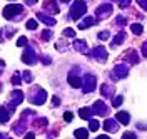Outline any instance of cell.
<instances>
[{"mask_svg": "<svg viewBox=\"0 0 147 139\" xmlns=\"http://www.w3.org/2000/svg\"><path fill=\"white\" fill-rule=\"evenodd\" d=\"M22 10H24L22 5H5V9H3V12H2V15H3V19H7V20H13L15 19V15L22 14Z\"/></svg>", "mask_w": 147, "mask_h": 139, "instance_id": "obj_4", "label": "cell"}, {"mask_svg": "<svg viewBox=\"0 0 147 139\" xmlns=\"http://www.w3.org/2000/svg\"><path fill=\"white\" fill-rule=\"evenodd\" d=\"M20 82H22V77H20L18 74L12 75V84H13V85H20Z\"/></svg>", "mask_w": 147, "mask_h": 139, "instance_id": "obj_30", "label": "cell"}, {"mask_svg": "<svg viewBox=\"0 0 147 139\" xmlns=\"http://www.w3.org/2000/svg\"><path fill=\"white\" fill-rule=\"evenodd\" d=\"M90 56L95 59V60H100V62H105L107 60V50H105V47H102V45H97V47H94L92 49V52H90Z\"/></svg>", "mask_w": 147, "mask_h": 139, "instance_id": "obj_8", "label": "cell"}, {"mask_svg": "<svg viewBox=\"0 0 147 139\" xmlns=\"http://www.w3.org/2000/svg\"><path fill=\"white\" fill-rule=\"evenodd\" d=\"M52 99H54V101H52V106H59V104H60V99H59V97H57V96H55V97H52Z\"/></svg>", "mask_w": 147, "mask_h": 139, "instance_id": "obj_42", "label": "cell"}, {"mask_svg": "<svg viewBox=\"0 0 147 139\" xmlns=\"http://www.w3.org/2000/svg\"><path fill=\"white\" fill-rule=\"evenodd\" d=\"M37 19L40 20V22H44L45 25H50V27L57 24V20H55V19H52L50 15H47V14H44V12H38V14H37Z\"/></svg>", "mask_w": 147, "mask_h": 139, "instance_id": "obj_14", "label": "cell"}, {"mask_svg": "<svg viewBox=\"0 0 147 139\" xmlns=\"http://www.w3.org/2000/svg\"><path fill=\"white\" fill-rule=\"evenodd\" d=\"M112 3H104V5H99L97 7V10H95V15L99 17V20H104L107 19L110 14H112Z\"/></svg>", "mask_w": 147, "mask_h": 139, "instance_id": "obj_7", "label": "cell"}, {"mask_svg": "<svg viewBox=\"0 0 147 139\" xmlns=\"http://www.w3.org/2000/svg\"><path fill=\"white\" fill-rule=\"evenodd\" d=\"M95 85H97V77L94 74H85L82 77V91L84 92H92L95 91Z\"/></svg>", "mask_w": 147, "mask_h": 139, "instance_id": "obj_3", "label": "cell"}, {"mask_svg": "<svg viewBox=\"0 0 147 139\" xmlns=\"http://www.w3.org/2000/svg\"><path fill=\"white\" fill-rule=\"evenodd\" d=\"M3 32H7V37H12L15 30H13V28H12V27H7V28H3Z\"/></svg>", "mask_w": 147, "mask_h": 139, "instance_id": "obj_39", "label": "cell"}, {"mask_svg": "<svg viewBox=\"0 0 147 139\" xmlns=\"http://www.w3.org/2000/svg\"><path fill=\"white\" fill-rule=\"evenodd\" d=\"M10 99H12V101H10V104H12L13 107H17L18 104L24 101V92H22V91H18V89H13V91H12V94H10Z\"/></svg>", "mask_w": 147, "mask_h": 139, "instance_id": "obj_11", "label": "cell"}, {"mask_svg": "<svg viewBox=\"0 0 147 139\" xmlns=\"http://www.w3.org/2000/svg\"><path fill=\"white\" fill-rule=\"evenodd\" d=\"M79 116L82 117V119H92V116H94V112H92V107H82L80 111H79Z\"/></svg>", "mask_w": 147, "mask_h": 139, "instance_id": "obj_19", "label": "cell"}, {"mask_svg": "<svg viewBox=\"0 0 147 139\" xmlns=\"http://www.w3.org/2000/svg\"><path fill=\"white\" fill-rule=\"evenodd\" d=\"M60 2H64V3H69V2H70V0H60Z\"/></svg>", "mask_w": 147, "mask_h": 139, "instance_id": "obj_47", "label": "cell"}, {"mask_svg": "<svg viewBox=\"0 0 147 139\" xmlns=\"http://www.w3.org/2000/svg\"><path fill=\"white\" fill-rule=\"evenodd\" d=\"M129 74V67L125 64H117L114 67V71H112V74L110 77L114 79V81H117V79H124V77H127Z\"/></svg>", "mask_w": 147, "mask_h": 139, "instance_id": "obj_6", "label": "cell"}, {"mask_svg": "<svg viewBox=\"0 0 147 139\" xmlns=\"http://www.w3.org/2000/svg\"><path fill=\"white\" fill-rule=\"evenodd\" d=\"M47 91L45 89H42V87H37L34 94H30V102L32 104H35V106H42V104H45L47 101Z\"/></svg>", "mask_w": 147, "mask_h": 139, "instance_id": "obj_2", "label": "cell"}, {"mask_svg": "<svg viewBox=\"0 0 147 139\" xmlns=\"http://www.w3.org/2000/svg\"><path fill=\"white\" fill-rule=\"evenodd\" d=\"M142 56L147 57V42L146 44H142Z\"/></svg>", "mask_w": 147, "mask_h": 139, "instance_id": "obj_43", "label": "cell"}, {"mask_svg": "<svg viewBox=\"0 0 147 139\" xmlns=\"http://www.w3.org/2000/svg\"><path fill=\"white\" fill-rule=\"evenodd\" d=\"M25 139H35V134L34 132H27L25 134Z\"/></svg>", "mask_w": 147, "mask_h": 139, "instance_id": "obj_44", "label": "cell"}, {"mask_svg": "<svg viewBox=\"0 0 147 139\" xmlns=\"http://www.w3.org/2000/svg\"><path fill=\"white\" fill-rule=\"evenodd\" d=\"M44 7H45L47 12H50V14H59L60 9H59V5L55 3V0H44Z\"/></svg>", "mask_w": 147, "mask_h": 139, "instance_id": "obj_13", "label": "cell"}, {"mask_svg": "<svg viewBox=\"0 0 147 139\" xmlns=\"http://www.w3.org/2000/svg\"><path fill=\"white\" fill-rule=\"evenodd\" d=\"M124 40H125V32H119V34H117L115 37L112 39V45L117 47V45H120V44H122Z\"/></svg>", "mask_w": 147, "mask_h": 139, "instance_id": "obj_22", "label": "cell"}, {"mask_svg": "<svg viewBox=\"0 0 147 139\" xmlns=\"http://www.w3.org/2000/svg\"><path fill=\"white\" fill-rule=\"evenodd\" d=\"M42 62H44V64H47V65H49V64H50V62H52V59H50V57H49V56H44V57H42Z\"/></svg>", "mask_w": 147, "mask_h": 139, "instance_id": "obj_41", "label": "cell"}, {"mask_svg": "<svg viewBox=\"0 0 147 139\" xmlns=\"http://www.w3.org/2000/svg\"><path fill=\"white\" fill-rule=\"evenodd\" d=\"M100 94L104 96V97H109V99H112V96H114V85L102 84V85H100Z\"/></svg>", "mask_w": 147, "mask_h": 139, "instance_id": "obj_16", "label": "cell"}, {"mask_svg": "<svg viewBox=\"0 0 147 139\" xmlns=\"http://www.w3.org/2000/svg\"><path fill=\"white\" fill-rule=\"evenodd\" d=\"M122 102H124V97H122V96H115L114 101H112V106H114V107H120Z\"/></svg>", "mask_w": 147, "mask_h": 139, "instance_id": "obj_27", "label": "cell"}, {"mask_svg": "<svg viewBox=\"0 0 147 139\" xmlns=\"http://www.w3.org/2000/svg\"><path fill=\"white\" fill-rule=\"evenodd\" d=\"M130 5V0H120V9H125Z\"/></svg>", "mask_w": 147, "mask_h": 139, "instance_id": "obj_40", "label": "cell"}, {"mask_svg": "<svg viewBox=\"0 0 147 139\" xmlns=\"http://www.w3.org/2000/svg\"><path fill=\"white\" fill-rule=\"evenodd\" d=\"M27 116H24V114H22V117H20V121H17V122H15V126H13V132H15V134H18V136H20V134H24V132H25V127H27V126H25V124H27Z\"/></svg>", "mask_w": 147, "mask_h": 139, "instance_id": "obj_10", "label": "cell"}, {"mask_svg": "<svg viewBox=\"0 0 147 139\" xmlns=\"http://www.w3.org/2000/svg\"><path fill=\"white\" fill-rule=\"evenodd\" d=\"M64 35L65 37H75V30L74 28H70V27H67V28H64Z\"/></svg>", "mask_w": 147, "mask_h": 139, "instance_id": "obj_28", "label": "cell"}, {"mask_svg": "<svg viewBox=\"0 0 147 139\" xmlns=\"http://www.w3.org/2000/svg\"><path fill=\"white\" fill-rule=\"evenodd\" d=\"M64 119L67 121V122H70V121L74 119V114H72V112H65V114H64Z\"/></svg>", "mask_w": 147, "mask_h": 139, "instance_id": "obj_38", "label": "cell"}, {"mask_svg": "<svg viewBox=\"0 0 147 139\" xmlns=\"http://www.w3.org/2000/svg\"><path fill=\"white\" fill-rule=\"evenodd\" d=\"M27 28L28 30H35L37 28V20H34V19H30L27 22Z\"/></svg>", "mask_w": 147, "mask_h": 139, "instance_id": "obj_31", "label": "cell"}, {"mask_svg": "<svg viewBox=\"0 0 147 139\" xmlns=\"http://www.w3.org/2000/svg\"><path fill=\"white\" fill-rule=\"evenodd\" d=\"M37 2H38V0H25V3H27V5H35Z\"/></svg>", "mask_w": 147, "mask_h": 139, "instance_id": "obj_45", "label": "cell"}, {"mask_svg": "<svg viewBox=\"0 0 147 139\" xmlns=\"http://www.w3.org/2000/svg\"><path fill=\"white\" fill-rule=\"evenodd\" d=\"M27 37H18V40H17V45L18 47H27Z\"/></svg>", "mask_w": 147, "mask_h": 139, "instance_id": "obj_32", "label": "cell"}, {"mask_svg": "<svg viewBox=\"0 0 147 139\" xmlns=\"http://www.w3.org/2000/svg\"><path fill=\"white\" fill-rule=\"evenodd\" d=\"M9 117H10L9 109H7L5 106H2V116H0V122H2V124H5V122L9 121Z\"/></svg>", "mask_w": 147, "mask_h": 139, "instance_id": "obj_24", "label": "cell"}, {"mask_svg": "<svg viewBox=\"0 0 147 139\" xmlns=\"http://www.w3.org/2000/svg\"><path fill=\"white\" fill-rule=\"evenodd\" d=\"M42 39H44V40H50V39H52V30L45 28V30L42 32Z\"/></svg>", "mask_w": 147, "mask_h": 139, "instance_id": "obj_29", "label": "cell"}, {"mask_svg": "<svg viewBox=\"0 0 147 139\" xmlns=\"http://www.w3.org/2000/svg\"><path fill=\"white\" fill-rule=\"evenodd\" d=\"M69 84L72 85L74 89H77V87H82V79H80V77H77L75 74H72V72H70V74H69Z\"/></svg>", "mask_w": 147, "mask_h": 139, "instance_id": "obj_17", "label": "cell"}, {"mask_svg": "<svg viewBox=\"0 0 147 139\" xmlns=\"http://www.w3.org/2000/svg\"><path fill=\"white\" fill-rule=\"evenodd\" d=\"M125 59H127L130 64H137V62H139V56H137V52H136V50H129L127 54L124 56V60H125Z\"/></svg>", "mask_w": 147, "mask_h": 139, "instance_id": "obj_18", "label": "cell"}, {"mask_svg": "<svg viewBox=\"0 0 147 139\" xmlns=\"http://www.w3.org/2000/svg\"><path fill=\"white\" fill-rule=\"evenodd\" d=\"M102 127L107 131V132H115V131L119 129V126H117V119H105L104 121V124H102Z\"/></svg>", "mask_w": 147, "mask_h": 139, "instance_id": "obj_12", "label": "cell"}, {"mask_svg": "<svg viewBox=\"0 0 147 139\" xmlns=\"http://www.w3.org/2000/svg\"><path fill=\"white\" fill-rule=\"evenodd\" d=\"M74 136H75L77 139H87V138H89V131L84 129V127H80V129H75Z\"/></svg>", "mask_w": 147, "mask_h": 139, "instance_id": "obj_23", "label": "cell"}, {"mask_svg": "<svg viewBox=\"0 0 147 139\" xmlns=\"http://www.w3.org/2000/svg\"><path fill=\"white\" fill-rule=\"evenodd\" d=\"M85 12H87V5H85V2H82V0H77V2H74L72 5H70L69 17H70L72 20H79L84 14H85Z\"/></svg>", "mask_w": 147, "mask_h": 139, "instance_id": "obj_1", "label": "cell"}, {"mask_svg": "<svg viewBox=\"0 0 147 139\" xmlns=\"http://www.w3.org/2000/svg\"><path fill=\"white\" fill-rule=\"evenodd\" d=\"M99 39H100V40H109L110 39V32H107V30L100 32V34H99Z\"/></svg>", "mask_w": 147, "mask_h": 139, "instance_id": "obj_33", "label": "cell"}, {"mask_svg": "<svg viewBox=\"0 0 147 139\" xmlns=\"http://www.w3.org/2000/svg\"><path fill=\"white\" fill-rule=\"evenodd\" d=\"M115 119L119 121L120 124H129V121H130V116H129V112H117V116H115Z\"/></svg>", "mask_w": 147, "mask_h": 139, "instance_id": "obj_20", "label": "cell"}, {"mask_svg": "<svg viewBox=\"0 0 147 139\" xmlns=\"http://www.w3.org/2000/svg\"><path fill=\"white\" fill-rule=\"evenodd\" d=\"M122 139H137V138H136V134H134V132H124Z\"/></svg>", "mask_w": 147, "mask_h": 139, "instance_id": "obj_36", "label": "cell"}, {"mask_svg": "<svg viewBox=\"0 0 147 139\" xmlns=\"http://www.w3.org/2000/svg\"><path fill=\"white\" fill-rule=\"evenodd\" d=\"M32 79H34L32 74H30L28 71H25V72H24V81H25V82H32Z\"/></svg>", "mask_w": 147, "mask_h": 139, "instance_id": "obj_34", "label": "cell"}, {"mask_svg": "<svg viewBox=\"0 0 147 139\" xmlns=\"http://www.w3.org/2000/svg\"><path fill=\"white\" fill-rule=\"evenodd\" d=\"M137 5H140L142 10H147V0H137Z\"/></svg>", "mask_w": 147, "mask_h": 139, "instance_id": "obj_37", "label": "cell"}, {"mask_svg": "<svg viewBox=\"0 0 147 139\" xmlns=\"http://www.w3.org/2000/svg\"><path fill=\"white\" fill-rule=\"evenodd\" d=\"M95 139H109V136H105V134H104V136H97Z\"/></svg>", "mask_w": 147, "mask_h": 139, "instance_id": "obj_46", "label": "cell"}, {"mask_svg": "<svg viewBox=\"0 0 147 139\" xmlns=\"http://www.w3.org/2000/svg\"><path fill=\"white\" fill-rule=\"evenodd\" d=\"M115 22H117L119 25H125V24H127V19H125V17H122V15H119V17H117V20H115Z\"/></svg>", "mask_w": 147, "mask_h": 139, "instance_id": "obj_35", "label": "cell"}, {"mask_svg": "<svg viewBox=\"0 0 147 139\" xmlns=\"http://www.w3.org/2000/svg\"><path fill=\"white\" fill-rule=\"evenodd\" d=\"M92 112H94V116H107L109 107L104 104V101H95L92 106Z\"/></svg>", "mask_w": 147, "mask_h": 139, "instance_id": "obj_9", "label": "cell"}, {"mask_svg": "<svg viewBox=\"0 0 147 139\" xmlns=\"http://www.w3.org/2000/svg\"><path fill=\"white\" fill-rule=\"evenodd\" d=\"M130 28H132V32H134L136 35H140V34H142V30H144L140 24H132V25H130Z\"/></svg>", "mask_w": 147, "mask_h": 139, "instance_id": "obj_25", "label": "cell"}, {"mask_svg": "<svg viewBox=\"0 0 147 139\" xmlns=\"http://www.w3.org/2000/svg\"><path fill=\"white\" fill-rule=\"evenodd\" d=\"M22 60H24V64H27V65H34L37 62V54L30 45L25 47V50L22 54Z\"/></svg>", "mask_w": 147, "mask_h": 139, "instance_id": "obj_5", "label": "cell"}, {"mask_svg": "<svg viewBox=\"0 0 147 139\" xmlns=\"http://www.w3.org/2000/svg\"><path fill=\"white\" fill-rule=\"evenodd\" d=\"M74 47H75V50L77 52H80V54H89V47H87V42L85 40H75L74 42Z\"/></svg>", "mask_w": 147, "mask_h": 139, "instance_id": "obj_15", "label": "cell"}, {"mask_svg": "<svg viewBox=\"0 0 147 139\" xmlns=\"http://www.w3.org/2000/svg\"><path fill=\"white\" fill-rule=\"evenodd\" d=\"M99 127H100L99 121H95V119H90V121H89V129H90V131H97Z\"/></svg>", "mask_w": 147, "mask_h": 139, "instance_id": "obj_26", "label": "cell"}, {"mask_svg": "<svg viewBox=\"0 0 147 139\" xmlns=\"http://www.w3.org/2000/svg\"><path fill=\"white\" fill-rule=\"evenodd\" d=\"M95 22H97V19H94V17H87L84 22H80V24H79V28H80V30H84V28H87V27H90V25H94Z\"/></svg>", "mask_w": 147, "mask_h": 139, "instance_id": "obj_21", "label": "cell"}]
</instances>
